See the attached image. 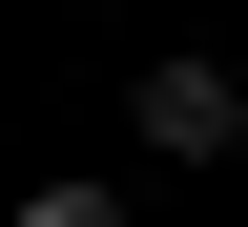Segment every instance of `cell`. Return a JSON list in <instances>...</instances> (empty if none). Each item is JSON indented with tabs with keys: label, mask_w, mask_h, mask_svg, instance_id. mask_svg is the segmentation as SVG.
Returning a JSON list of instances; mask_svg holds the SVG:
<instances>
[{
	"label": "cell",
	"mask_w": 248,
	"mask_h": 227,
	"mask_svg": "<svg viewBox=\"0 0 248 227\" xmlns=\"http://www.w3.org/2000/svg\"><path fill=\"white\" fill-rule=\"evenodd\" d=\"M21 227H124V186H42V207H21Z\"/></svg>",
	"instance_id": "cell-2"
},
{
	"label": "cell",
	"mask_w": 248,
	"mask_h": 227,
	"mask_svg": "<svg viewBox=\"0 0 248 227\" xmlns=\"http://www.w3.org/2000/svg\"><path fill=\"white\" fill-rule=\"evenodd\" d=\"M124 124H145V166H228V145H248V83H228V62H145Z\"/></svg>",
	"instance_id": "cell-1"
}]
</instances>
